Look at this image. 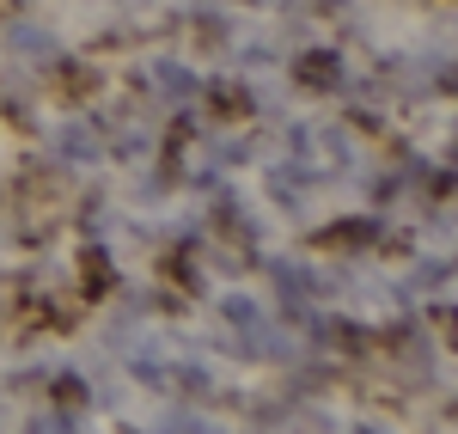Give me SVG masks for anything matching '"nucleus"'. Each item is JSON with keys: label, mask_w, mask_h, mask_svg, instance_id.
Here are the masks:
<instances>
[{"label": "nucleus", "mask_w": 458, "mask_h": 434, "mask_svg": "<svg viewBox=\"0 0 458 434\" xmlns=\"http://www.w3.org/2000/svg\"><path fill=\"white\" fill-rule=\"evenodd\" d=\"M293 80H300L306 92H330V86L343 80V55H330V49H318V55H306V62L293 68Z\"/></svg>", "instance_id": "obj_1"}, {"label": "nucleus", "mask_w": 458, "mask_h": 434, "mask_svg": "<svg viewBox=\"0 0 458 434\" xmlns=\"http://www.w3.org/2000/svg\"><path fill=\"white\" fill-rule=\"evenodd\" d=\"M208 98L220 105V116H250V92H245V86H233V80H220Z\"/></svg>", "instance_id": "obj_2"}, {"label": "nucleus", "mask_w": 458, "mask_h": 434, "mask_svg": "<svg viewBox=\"0 0 458 434\" xmlns=\"http://www.w3.org/2000/svg\"><path fill=\"white\" fill-rule=\"evenodd\" d=\"M80 282H86V294H105V288H110V257H105V251H86V263H80Z\"/></svg>", "instance_id": "obj_3"}]
</instances>
